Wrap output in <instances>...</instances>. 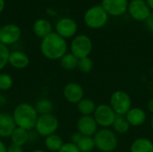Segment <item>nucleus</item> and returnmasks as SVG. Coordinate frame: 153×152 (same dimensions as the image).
Masks as SVG:
<instances>
[{
    "label": "nucleus",
    "instance_id": "7c9ffc66",
    "mask_svg": "<svg viewBox=\"0 0 153 152\" xmlns=\"http://www.w3.org/2000/svg\"><path fill=\"white\" fill-rule=\"evenodd\" d=\"M145 22H146V27L148 28V30L153 34V13H152L150 14V16L145 21Z\"/></svg>",
    "mask_w": 153,
    "mask_h": 152
},
{
    "label": "nucleus",
    "instance_id": "0eeeda50",
    "mask_svg": "<svg viewBox=\"0 0 153 152\" xmlns=\"http://www.w3.org/2000/svg\"><path fill=\"white\" fill-rule=\"evenodd\" d=\"M70 48L71 53L78 59L88 57L92 51V41L89 36L80 34L74 37Z\"/></svg>",
    "mask_w": 153,
    "mask_h": 152
},
{
    "label": "nucleus",
    "instance_id": "f8f14e48",
    "mask_svg": "<svg viewBox=\"0 0 153 152\" xmlns=\"http://www.w3.org/2000/svg\"><path fill=\"white\" fill-rule=\"evenodd\" d=\"M63 95L67 102L77 105L84 99V90L81 84L71 82L64 87Z\"/></svg>",
    "mask_w": 153,
    "mask_h": 152
},
{
    "label": "nucleus",
    "instance_id": "1a4fd4ad",
    "mask_svg": "<svg viewBox=\"0 0 153 152\" xmlns=\"http://www.w3.org/2000/svg\"><path fill=\"white\" fill-rule=\"evenodd\" d=\"M21 37L22 30L16 24L8 23L0 27V43L6 47L17 43Z\"/></svg>",
    "mask_w": 153,
    "mask_h": 152
},
{
    "label": "nucleus",
    "instance_id": "9b49d317",
    "mask_svg": "<svg viewBox=\"0 0 153 152\" xmlns=\"http://www.w3.org/2000/svg\"><path fill=\"white\" fill-rule=\"evenodd\" d=\"M77 30L78 25L76 22L68 17L60 19L56 24V32L65 39L75 37Z\"/></svg>",
    "mask_w": 153,
    "mask_h": 152
},
{
    "label": "nucleus",
    "instance_id": "f3484780",
    "mask_svg": "<svg viewBox=\"0 0 153 152\" xmlns=\"http://www.w3.org/2000/svg\"><path fill=\"white\" fill-rule=\"evenodd\" d=\"M126 117L131 126L139 127L144 125V123L146 122L147 115H146V112L143 108L135 107V108H132L127 112V114L126 115Z\"/></svg>",
    "mask_w": 153,
    "mask_h": 152
},
{
    "label": "nucleus",
    "instance_id": "39448f33",
    "mask_svg": "<svg viewBox=\"0 0 153 152\" xmlns=\"http://www.w3.org/2000/svg\"><path fill=\"white\" fill-rule=\"evenodd\" d=\"M109 106L115 111L117 116H126L133 108L132 98L125 90H116L110 96Z\"/></svg>",
    "mask_w": 153,
    "mask_h": 152
},
{
    "label": "nucleus",
    "instance_id": "bb28decb",
    "mask_svg": "<svg viewBox=\"0 0 153 152\" xmlns=\"http://www.w3.org/2000/svg\"><path fill=\"white\" fill-rule=\"evenodd\" d=\"M93 66H94V64H93L92 59L90 56H88V57L79 59L77 68L81 73L86 74V73H90L92 71Z\"/></svg>",
    "mask_w": 153,
    "mask_h": 152
},
{
    "label": "nucleus",
    "instance_id": "c9c22d12",
    "mask_svg": "<svg viewBox=\"0 0 153 152\" xmlns=\"http://www.w3.org/2000/svg\"><path fill=\"white\" fill-rule=\"evenodd\" d=\"M0 152H7V147L1 139H0Z\"/></svg>",
    "mask_w": 153,
    "mask_h": 152
},
{
    "label": "nucleus",
    "instance_id": "f03ea898",
    "mask_svg": "<svg viewBox=\"0 0 153 152\" xmlns=\"http://www.w3.org/2000/svg\"><path fill=\"white\" fill-rule=\"evenodd\" d=\"M12 116L16 127L22 128L29 132L34 130L39 117L35 107L29 103H21L17 105L14 108Z\"/></svg>",
    "mask_w": 153,
    "mask_h": 152
},
{
    "label": "nucleus",
    "instance_id": "5701e85b",
    "mask_svg": "<svg viewBox=\"0 0 153 152\" xmlns=\"http://www.w3.org/2000/svg\"><path fill=\"white\" fill-rule=\"evenodd\" d=\"M112 127L115 133L124 134V133H126L130 130L131 125L128 123L126 116H117Z\"/></svg>",
    "mask_w": 153,
    "mask_h": 152
},
{
    "label": "nucleus",
    "instance_id": "dca6fc26",
    "mask_svg": "<svg viewBox=\"0 0 153 152\" xmlns=\"http://www.w3.org/2000/svg\"><path fill=\"white\" fill-rule=\"evenodd\" d=\"M30 64V57L24 52L21 50H14L10 52L8 65L14 69H24Z\"/></svg>",
    "mask_w": 153,
    "mask_h": 152
},
{
    "label": "nucleus",
    "instance_id": "c85d7f7f",
    "mask_svg": "<svg viewBox=\"0 0 153 152\" xmlns=\"http://www.w3.org/2000/svg\"><path fill=\"white\" fill-rule=\"evenodd\" d=\"M9 55H10L9 48L6 46L0 43V73L8 65Z\"/></svg>",
    "mask_w": 153,
    "mask_h": 152
},
{
    "label": "nucleus",
    "instance_id": "a878e982",
    "mask_svg": "<svg viewBox=\"0 0 153 152\" xmlns=\"http://www.w3.org/2000/svg\"><path fill=\"white\" fill-rule=\"evenodd\" d=\"M76 146L81 152H91L95 149V142L93 137L82 136Z\"/></svg>",
    "mask_w": 153,
    "mask_h": 152
},
{
    "label": "nucleus",
    "instance_id": "c756f323",
    "mask_svg": "<svg viewBox=\"0 0 153 152\" xmlns=\"http://www.w3.org/2000/svg\"><path fill=\"white\" fill-rule=\"evenodd\" d=\"M58 152H81L80 150L78 149V147L72 143L71 142H65L64 145L62 146V148L60 149V151Z\"/></svg>",
    "mask_w": 153,
    "mask_h": 152
},
{
    "label": "nucleus",
    "instance_id": "e433bc0d",
    "mask_svg": "<svg viewBox=\"0 0 153 152\" xmlns=\"http://www.w3.org/2000/svg\"><path fill=\"white\" fill-rule=\"evenodd\" d=\"M4 6H5V3H4V0H0V13L4 11Z\"/></svg>",
    "mask_w": 153,
    "mask_h": 152
},
{
    "label": "nucleus",
    "instance_id": "58836bf2",
    "mask_svg": "<svg viewBox=\"0 0 153 152\" xmlns=\"http://www.w3.org/2000/svg\"><path fill=\"white\" fill-rule=\"evenodd\" d=\"M30 152H47L46 151H44V150H41V149H36V150H33L32 151Z\"/></svg>",
    "mask_w": 153,
    "mask_h": 152
},
{
    "label": "nucleus",
    "instance_id": "6e6552de",
    "mask_svg": "<svg viewBox=\"0 0 153 152\" xmlns=\"http://www.w3.org/2000/svg\"><path fill=\"white\" fill-rule=\"evenodd\" d=\"M93 117L99 126L101 128H109L113 125V123L117 117V114L109 106V104H100L97 106L93 114Z\"/></svg>",
    "mask_w": 153,
    "mask_h": 152
},
{
    "label": "nucleus",
    "instance_id": "4c0bfd02",
    "mask_svg": "<svg viewBox=\"0 0 153 152\" xmlns=\"http://www.w3.org/2000/svg\"><path fill=\"white\" fill-rule=\"evenodd\" d=\"M145 1H146L147 4L149 5L150 9H151V10H153V0H145Z\"/></svg>",
    "mask_w": 153,
    "mask_h": 152
},
{
    "label": "nucleus",
    "instance_id": "9d476101",
    "mask_svg": "<svg viewBox=\"0 0 153 152\" xmlns=\"http://www.w3.org/2000/svg\"><path fill=\"white\" fill-rule=\"evenodd\" d=\"M127 10L131 17L138 22H145L152 13L145 0H132Z\"/></svg>",
    "mask_w": 153,
    "mask_h": 152
},
{
    "label": "nucleus",
    "instance_id": "4468645a",
    "mask_svg": "<svg viewBox=\"0 0 153 152\" xmlns=\"http://www.w3.org/2000/svg\"><path fill=\"white\" fill-rule=\"evenodd\" d=\"M128 0H102L101 6L108 15L120 16L128 9Z\"/></svg>",
    "mask_w": 153,
    "mask_h": 152
},
{
    "label": "nucleus",
    "instance_id": "f257e3e1",
    "mask_svg": "<svg viewBox=\"0 0 153 152\" xmlns=\"http://www.w3.org/2000/svg\"><path fill=\"white\" fill-rule=\"evenodd\" d=\"M39 48L45 58L56 61L60 60L67 53V43L56 32H52L41 39Z\"/></svg>",
    "mask_w": 153,
    "mask_h": 152
},
{
    "label": "nucleus",
    "instance_id": "473e14b6",
    "mask_svg": "<svg viewBox=\"0 0 153 152\" xmlns=\"http://www.w3.org/2000/svg\"><path fill=\"white\" fill-rule=\"evenodd\" d=\"M82 135L81 133H79L78 132L73 133V134L71 135V142L76 145L77 142H78L80 141V139L82 138Z\"/></svg>",
    "mask_w": 153,
    "mask_h": 152
},
{
    "label": "nucleus",
    "instance_id": "2f4dec72",
    "mask_svg": "<svg viewBox=\"0 0 153 152\" xmlns=\"http://www.w3.org/2000/svg\"><path fill=\"white\" fill-rule=\"evenodd\" d=\"M7 152H23V149L22 147L11 144L10 146L7 147Z\"/></svg>",
    "mask_w": 153,
    "mask_h": 152
},
{
    "label": "nucleus",
    "instance_id": "423d86ee",
    "mask_svg": "<svg viewBox=\"0 0 153 152\" xmlns=\"http://www.w3.org/2000/svg\"><path fill=\"white\" fill-rule=\"evenodd\" d=\"M59 127V121L53 114L39 116L34 130L41 137H48L56 133Z\"/></svg>",
    "mask_w": 153,
    "mask_h": 152
},
{
    "label": "nucleus",
    "instance_id": "ea45409f",
    "mask_svg": "<svg viewBox=\"0 0 153 152\" xmlns=\"http://www.w3.org/2000/svg\"><path fill=\"white\" fill-rule=\"evenodd\" d=\"M151 126H152V130L153 132V116L152 117V121H151Z\"/></svg>",
    "mask_w": 153,
    "mask_h": 152
},
{
    "label": "nucleus",
    "instance_id": "72a5a7b5",
    "mask_svg": "<svg viewBox=\"0 0 153 152\" xmlns=\"http://www.w3.org/2000/svg\"><path fill=\"white\" fill-rule=\"evenodd\" d=\"M7 103V99L5 98V96H4L3 94L0 93V108L5 106Z\"/></svg>",
    "mask_w": 153,
    "mask_h": 152
},
{
    "label": "nucleus",
    "instance_id": "b1692460",
    "mask_svg": "<svg viewBox=\"0 0 153 152\" xmlns=\"http://www.w3.org/2000/svg\"><path fill=\"white\" fill-rule=\"evenodd\" d=\"M78 61H79V59L75 56H74L72 53H66L59 60L61 67L67 71L74 70L75 68H77Z\"/></svg>",
    "mask_w": 153,
    "mask_h": 152
},
{
    "label": "nucleus",
    "instance_id": "aec40b11",
    "mask_svg": "<svg viewBox=\"0 0 153 152\" xmlns=\"http://www.w3.org/2000/svg\"><path fill=\"white\" fill-rule=\"evenodd\" d=\"M10 140L12 144L23 147L27 142H29V131L20 127H16L12 133Z\"/></svg>",
    "mask_w": 153,
    "mask_h": 152
},
{
    "label": "nucleus",
    "instance_id": "7ed1b4c3",
    "mask_svg": "<svg viewBox=\"0 0 153 152\" xmlns=\"http://www.w3.org/2000/svg\"><path fill=\"white\" fill-rule=\"evenodd\" d=\"M95 148L100 152H113L118 145L116 133L109 128H101L93 136Z\"/></svg>",
    "mask_w": 153,
    "mask_h": 152
},
{
    "label": "nucleus",
    "instance_id": "f704fd0d",
    "mask_svg": "<svg viewBox=\"0 0 153 152\" xmlns=\"http://www.w3.org/2000/svg\"><path fill=\"white\" fill-rule=\"evenodd\" d=\"M147 108H148V110H149L151 113H152L153 114V99H151L148 101V103H147Z\"/></svg>",
    "mask_w": 153,
    "mask_h": 152
},
{
    "label": "nucleus",
    "instance_id": "cd10ccee",
    "mask_svg": "<svg viewBox=\"0 0 153 152\" xmlns=\"http://www.w3.org/2000/svg\"><path fill=\"white\" fill-rule=\"evenodd\" d=\"M13 86V77L6 73H0V91H7Z\"/></svg>",
    "mask_w": 153,
    "mask_h": 152
},
{
    "label": "nucleus",
    "instance_id": "20e7f679",
    "mask_svg": "<svg viewBox=\"0 0 153 152\" xmlns=\"http://www.w3.org/2000/svg\"><path fill=\"white\" fill-rule=\"evenodd\" d=\"M83 20L87 27L97 30L106 25L108 20V14L101 5H95L85 12Z\"/></svg>",
    "mask_w": 153,
    "mask_h": 152
},
{
    "label": "nucleus",
    "instance_id": "ddd939ff",
    "mask_svg": "<svg viewBox=\"0 0 153 152\" xmlns=\"http://www.w3.org/2000/svg\"><path fill=\"white\" fill-rule=\"evenodd\" d=\"M77 130L82 136L93 137L99 130V125L93 116H82L77 121Z\"/></svg>",
    "mask_w": 153,
    "mask_h": 152
},
{
    "label": "nucleus",
    "instance_id": "6ab92c4d",
    "mask_svg": "<svg viewBox=\"0 0 153 152\" xmlns=\"http://www.w3.org/2000/svg\"><path fill=\"white\" fill-rule=\"evenodd\" d=\"M130 152H153V142L144 137L137 138L131 144Z\"/></svg>",
    "mask_w": 153,
    "mask_h": 152
},
{
    "label": "nucleus",
    "instance_id": "4be33fe9",
    "mask_svg": "<svg viewBox=\"0 0 153 152\" xmlns=\"http://www.w3.org/2000/svg\"><path fill=\"white\" fill-rule=\"evenodd\" d=\"M97 106L91 99L84 98L77 104V109L82 116H93Z\"/></svg>",
    "mask_w": 153,
    "mask_h": 152
},
{
    "label": "nucleus",
    "instance_id": "393cba45",
    "mask_svg": "<svg viewBox=\"0 0 153 152\" xmlns=\"http://www.w3.org/2000/svg\"><path fill=\"white\" fill-rule=\"evenodd\" d=\"M35 108L39 114V116L41 115H48L52 114L54 105L53 102L48 99H41L39 101H37L35 105Z\"/></svg>",
    "mask_w": 153,
    "mask_h": 152
},
{
    "label": "nucleus",
    "instance_id": "412c9836",
    "mask_svg": "<svg viewBox=\"0 0 153 152\" xmlns=\"http://www.w3.org/2000/svg\"><path fill=\"white\" fill-rule=\"evenodd\" d=\"M64 141L62 137L56 133L51 134L45 138L44 144L46 149L50 152H58L64 145Z\"/></svg>",
    "mask_w": 153,
    "mask_h": 152
},
{
    "label": "nucleus",
    "instance_id": "2eb2a0df",
    "mask_svg": "<svg viewBox=\"0 0 153 152\" xmlns=\"http://www.w3.org/2000/svg\"><path fill=\"white\" fill-rule=\"evenodd\" d=\"M15 128L13 116L6 112H0V139L10 138Z\"/></svg>",
    "mask_w": 153,
    "mask_h": 152
},
{
    "label": "nucleus",
    "instance_id": "a211bd4d",
    "mask_svg": "<svg viewBox=\"0 0 153 152\" xmlns=\"http://www.w3.org/2000/svg\"><path fill=\"white\" fill-rule=\"evenodd\" d=\"M33 33L41 39L52 33V25L47 19H38L32 26Z\"/></svg>",
    "mask_w": 153,
    "mask_h": 152
}]
</instances>
